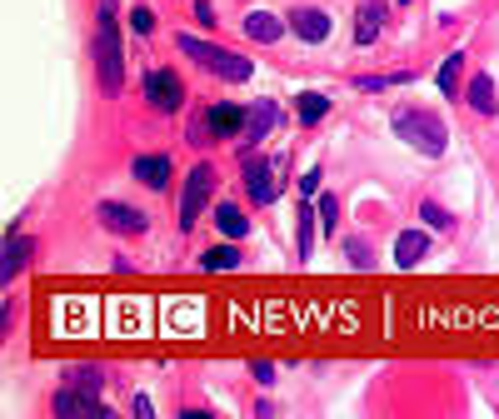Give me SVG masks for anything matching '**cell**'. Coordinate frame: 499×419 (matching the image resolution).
<instances>
[{
    "instance_id": "1",
    "label": "cell",
    "mask_w": 499,
    "mask_h": 419,
    "mask_svg": "<svg viewBox=\"0 0 499 419\" xmlns=\"http://www.w3.org/2000/svg\"><path fill=\"white\" fill-rule=\"evenodd\" d=\"M96 75L105 95H120L125 85V56L115 35V0H100V26H96Z\"/></svg>"
},
{
    "instance_id": "2",
    "label": "cell",
    "mask_w": 499,
    "mask_h": 419,
    "mask_svg": "<svg viewBox=\"0 0 499 419\" xmlns=\"http://www.w3.org/2000/svg\"><path fill=\"white\" fill-rule=\"evenodd\" d=\"M175 45H180L185 60L215 70L220 80H250V75H255V65H250L245 56H235V50H220V45H210V41H200V35H190V30H180V35H175Z\"/></svg>"
},
{
    "instance_id": "3",
    "label": "cell",
    "mask_w": 499,
    "mask_h": 419,
    "mask_svg": "<svg viewBox=\"0 0 499 419\" xmlns=\"http://www.w3.org/2000/svg\"><path fill=\"white\" fill-rule=\"evenodd\" d=\"M245 190L250 205L270 210L280 200V185H285V155H245Z\"/></svg>"
},
{
    "instance_id": "4",
    "label": "cell",
    "mask_w": 499,
    "mask_h": 419,
    "mask_svg": "<svg viewBox=\"0 0 499 419\" xmlns=\"http://www.w3.org/2000/svg\"><path fill=\"white\" fill-rule=\"evenodd\" d=\"M395 135L404 140V145H415L419 155H444V120L430 110H400L395 120Z\"/></svg>"
},
{
    "instance_id": "5",
    "label": "cell",
    "mask_w": 499,
    "mask_h": 419,
    "mask_svg": "<svg viewBox=\"0 0 499 419\" xmlns=\"http://www.w3.org/2000/svg\"><path fill=\"white\" fill-rule=\"evenodd\" d=\"M210 200H215V170H210V165H195L190 180H185V190H180V230H185V235H190L195 220L205 215Z\"/></svg>"
},
{
    "instance_id": "6",
    "label": "cell",
    "mask_w": 499,
    "mask_h": 419,
    "mask_svg": "<svg viewBox=\"0 0 499 419\" xmlns=\"http://www.w3.org/2000/svg\"><path fill=\"white\" fill-rule=\"evenodd\" d=\"M50 415H60V419H111V405L96 400V390L65 385V390H56V400H50Z\"/></svg>"
},
{
    "instance_id": "7",
    "label": "cell",
    "mask_w": 499,
    "mask_h": 419,
    "mask_svg": "<svg viewBox=\"0 0 499 419\" xmlns=\"http://www.w3.org/2000/svg\"><path fill=\"white\" fill-rule=\"evenodd\" d=\"M145 100H150L160 115H180V105H185V80L175 75V70H150V75H145Z\"/></svg>"
},
{
    "instance_id": "8",
    "label": "cell",
    "mask_w": 499,
    "mask_h": 419,
    "mask_svg": "<svg viewBox=\"0 0 499 419\" xmlns=\"http://www.w3.org/2000/svg\"><path fill=\"white\" fill-rule=\"evenodd\" d=\"M96 220L105 225V230H115V235H145V230H150V215H140V210L120 205V200H100Z\"/></svg>"
},
{
    "instance_id": "9",
    "label": "cell",
    "mask_w": 499,
    "mask_h": 419,
    "mask_svg": "<svg viewBox=\"0 0 499 419\" xmlns=\"http://www.w3.org/2000/svg\"><path fill=\"white\" fill-rule=\"evenodd\" d=\"M30 255H35V240L20 235V230H11V235H5V260H0V285H15L20 270L30 265Z\"/></svg>"
},
{
    "instance_id": "10",
    "label": "cell",
    "mask_w": 499,
    "mask_h": 419,
    "mask_svg": "<svg viewBox=\"0 0 499 419\" xmlns=\"http://www.w3.org/2000/svg\"><path fill=\"white\" fill-rule=\"evenodd\" d=\"M385 20H389L385 0H360V11H355V45H374L380 30H385Z\"/></svg>"
},
{
    "instance_id": "11",
    "label": "cell",
    "mask_w": 499,
    "mask_h": 419,
    "mask_svg": "<svg viewBox=\"0 0 499 419\" xmlns=\"http://www.w3.org/2000/svg\"><path fill=\"white\" fill-rule=\"evenodd\" d=\"M290 30L300 35V41L319 45V41H330V15L310 11V5H295V11H290Z\"/></svg>"
},
{
    "instance_id": "12",
    "label": "cell",
    "mask_w": 499,
    "mask_h": 419,
    "mask_svg": "<svg viewBox=\"0 0 499 419\" xmlns=\"http://www.w3.org/2000/svg\"><path fill=\"white\" fill-rule=\"evenodd\" d=\"M275 126H280V105H275V100H255V105L245 110V140H250V145L265 140Z\"/></svg>"
},
{
    "instance_id": "13",
    "label": "cell",
    "mask_w": 499,
    "mask_h": 419,
    "mask_svg": "<svg viewBox=\"0 0 499 419\" xmlns=\"http://www.w3.org/2000/svg\"><path fill=\"white\" fill-rule=\"evenodd\" d=\"M205 126H210V135H215V140L240 135V130H245V110H240V105H230V100H220V105H210Z\"/></svg>"
},
{
    "instance_id": "14",
    "label": "cell",
    "mask_w": 499,
    "mask_h": 419,
    "mask_svg": "<svg viewBox=\"0 0 499 419\" xmlns=\"http://www.w3.org/2000/svg\"><path fill=\"white\" fill-rule=\"evenodd\" d=\"M135 180L150 185V190H165L170 185V155H135Z\"/></svg>"
},
{
    "instance_id": "15",
    "label": "cell",
    "mask_w": 499,
    "mask_h": 419,
    "mask_svg": "<svg viewBox=\"0 0 499 419\" xmlns=\"http://www.w3.org/2000/svg\"><path fill=\"white\" fill-rule=\"evenodd\" d=\"M245 35H250V41H260V45H275L280 35H285V20L270 15V11H250L245 15Z\"/></svg>"
},
{
    "instance_id": "16",
    "label": "cell",
    "mask_w": 499,
    "mask_h": 419,
    "mask_svg": "<svg viewBox=\"0 0 499 419\" xmlns=\"http://www.w3.org/2000/svg\"><path fill=\"white\" fill-rule=\"evenodd\" d=\"M425 250H430V235H425V230H404V235L395 240V265H400V270L419 265Z\"/></svg>"
},
{
    "instance_id": "17",
    "label": "cell",
    "mask_w": 499,
    "mask_h": 419,
    "mask_svg": "<svg viewBox=\"0 0 499 419\" xmlns=\"http://www.w3.org/2000/svg\"><path fill=\"white\" fill-rule=\"evenodd\" d=\"M215 225H220V235H230V240H245V235H250L245 210L230 205V200H215Z\"/></svg>"
},
{
    "instance_id": "18",
    "label": "cell",
    "mask_w": 499,
    "mask_h": 419,
    "mask_svg": "<svg viewBox=\"0 0 499 419\" xmlns=\"http://www.w3.org/2000/svg\"><path fill=\"white\" fill-rule=\"evenodd\" d=\"M295 115H300V126H319V120L330 115V95H315V90H305V95L295 100Z\"/></svg>"
},
{
    "instance_id": "19",
    "label": "cell",
    "mask_w": 499,
    "mask_h": 419,
    "mask_svg": "<svg viewBox=\"0 0 499 419\" xmlns=\"http://www.w3.org/2000/svg\"><path fill=\"white\" fill-rule=\"evenodd\" d=\"M470 105L480 115H495L499 105H495V75H474L470 80Z\"/></svg>"
},
{
    "instance_id": "20",
    "label": "cell",
    "mask_w": 499,
    "mask_h": 419,
    "mask_svg": "<svg viewBox=\"0 0 499 419\" xmlns=\"http://www.w3.org/2000/svg\"><path fill=\"white\" fill-rule=\"evenodd\" d=\"M235 265H240V250H235V245H215V250L200 255V270H210V275H215V270H235Z\"/></svg>"
},
{
    "instance_id": "21",
    "label": "cell",
    "mask_w": 499,
    "mask_h": 419,
    "mask_svg": "<svg viewBox=\"0 0 499 419\" xmlns=\"http://www.w3.org/2000/svg\"><path fill=\"white\" fill-rule=\"evenodd\" d=\"M459 70H464V56L455 50V56H449V60L440 65V75H434V85H440V95H459Z\"/></svg>"
},
{
    "instance_id": "22",
    "label": "cell",
    "mask_w": 499,
    "mask_h": 419,
    "mask_svg": "<svg viewBox=\"0 0 499 419\" xmlns=\"http://www.w3.org/2000/svg\"><path fill=\"white\" fill-rule=\"evenodd\" d=\"M315 250V215H310V200L300 205V260H310Z\"/></svg>"
},
{
    "instance_id": "23",
    "label": "cell",
    "mask_w": 499,
    "mask_h": 419,
    "mask_svg": "<svg viewBox=\"0 0 499 419\" xmlns=\"http://www.w3.org/2000/svg\"><path fill=\"white\" fill-rule=\"evenodd\" d=\"M419 220L434 225V230H449V225H455V215H449V210H440L434 200H425V205H419Z\"/></svg>"
},
{
    "instance_id": "24",
    "label": "cell",
    "mask_w": 499,
    "mask_h": 419,
    "mask_svg": "<svg viewBox=\"0 0 499 419\" xmlns=\"http://www.w3.org/2000/svg\"><path fill=\"white\" fill-rule=\"evenodd\" d=\"M345 255H349V265H355V270H370L374 265V250L365 245V240H345Z\"/></svg>"
},
{
    "instance_id": "25",
    "label": "cell",
    "mask_w": 499,
    "mask_h": 419,
    "mask_svg": "<svg viewBox=\"0 0 499 419\" xmlns=\"http://www.w3.org/2000/svg\"><path fill=\"white\" fill-rule=\"evenodd\" d=\"M334 225H340V200H334V195H319V230L330 235Z\"/></svg>"
},
{
    "instance_id": "26",
    "label": "cell",
    "mask_w": 499,
    "mask_h": 419,
    "mask_svg": "<svg viewBox=\"0 0 499 419\" xmlns=\"http://www.w3.org/2000/svg\"><path fill=\"white\" fill-rule=\"evenodd\" d=\"M130 30H135V35H150V30H155V11H145V5L130 11Z\"/></svg>"
},
{
    "instance_id": "27",
    "label": "cell",
    "mask_w": 499,
    "mask_h": 419,
    "mask_svg": "<svg viewBox=\"0 0 499 419\" xmlns=\"http://www.w3.org/2000/svg\"><path fill=\"white\" fill-rule=\"evenodd\" d=\"M319 180H325V175H319V170H305V175H300V195H315V190H319Z\"/></svg>"
},
{
    "instance_id": "28",
    "label": "cell",
    "mask_w": 499,
    "mask_h": 419,
    "mask_svg": "<svg viewBox=\"0 0 499 419\" xmlns=\"http://www.w3.org/2000/svg\"><path fill=\"white\" fill-rule=\"evenodd\" d=\"M250 375L260 379V385H270V379H275V364H270V360H255V364H250Z\"/></svg>"
},
{
    "instance_id": "29",
    "label": "cell",
    "mask_w": 499,
    "mask_h": 419,
    "mask_svg": "<svg viewBox=\"0 0 499 419\" xmlns=\"http://www.w3.org/2000/svg\"><path fill=\"white\" fill-rule=\"evenodd\" d=\"M70 385H81V390H100V375H96V369H81V375H70Z\"/></svg>"
},
{
    "instance_id": "30",
    "label": "cell",
    "mask_w": 499,
    "mask_h": 419,
    "mask_svg": "<svg viewBox=\"0 0 499 419\" xmlns=\"http://www.w3.org/2000/svg\"><path fill=\"white\" fill-rule=\"evenodd\" d=\"M185 140H190V145H205V140H215V135H210V126H185Z\"/></svg>"
},
{
    "instance_id": "31",
    "label": "cell",
    "mask_w": 499,
    "mask_h": 419,
    "mask_svg": "<svg viewBox=\"0 0 499 419\" xmlns=\"http://www.w3.org/2000/svg\"><path fill=\"white\" fill-rule=\"evenodd\" d=\"M135 415L145 419V415H155V405H150V394H135Z\"/></svg>"
}]
</instances>
